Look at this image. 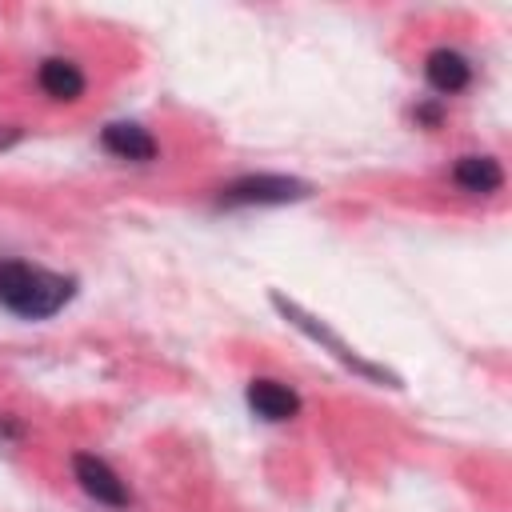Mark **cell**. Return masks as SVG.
<instances>
[{
  "instance_id": "6da1fadb",
  "label": "cell",
  "mask_w": 512,
  "mask_h": 512,
  "mask_svg": "<svg viewBox=\"0 0 512 512\" xmlns=\"http://www.w3.org/2000/svg\"><path fill=\"white\" fill-rule=\"evenodd\" d=\"M76 296V280L28 260H0V308L20 320H52Z\"/></svg>"
},
{
  "instance_id": "7a4b0ae2",
  "label": "cell",
  "mask_w": 512,
  "mask_h": 512,
  "mask_svg": "<svg viewBox=\"0 0 512 512\" xmlns=\"http://www.w3.org/2000/svg\"><path fill=\"white\" fill-rule=\"evenodd\" d=\"M272 308L300 332V336H308V340H316L332 360H340L348 372H356L360 380H368V384H380V388H400V376L392 372V368H384V364H376V360H368L364 352H356L348 340H340L320 316H312L308 308H300L296 300H288L284 292H272Z\"/></svg>"
},
{
  "instance_id": "3957f363",
  "label": "cell",
  "mask_w": 512,
  "mask_h": 512,
  "mask_svg": "<svg viewBox=\"0 0 512 512\" xmlns=\"http://www.w3.org/2000/svg\"><path fill=\"white\" fill-rule=\"evenodd\" d=\"M312 184L300 176H284V172H248L236 176L220 188L216 204L220 208H280V204H296L308 200Z\"/></svg>"
},
{
  "instance_id": "277c9868",
  "label": "cell",
  "mask_w": 512,
  "mask_h": 512,
  "mask_svg": "<svg viewBox=\"0 0 512 512\" xmlns=\"http://www.w3.org/2000/svg\"><path fill=\"white\" fill-rule=\"evenodd\" d=\"M72 476H76V484L96 500V504H104V508H128V488H124V480L100 460V456H92V452H76L72 456Z\"/></svg>"
},
{
  "instance_id": "5b68a950",
  "label": "cell",
  "mask_w": 512,
  "mask_h": 512,
  "mask_svg": "<svg viewBox=\"0 0 512 512\" xmlns=\"http://www.w3.org/2000/svg\"><path fill=\"white\" fill-rule=\"evenodd\" d=\"M424 80L432 84V92L456 96V92H464L472 84V64L456 48H432L428 60H424Z\"/></svg>"
},
{
  "instance_id": "8992f818",
  "label": "cell",
  "mask_w": 512,
  "mask_h": 512,
  "mask_svg": "<svg viewBox=\"0 0 512 512\" xmlns=\"http://www.w3.org/2000/svg\"><path fill=\"white\" fill-rule=\"evenodd\" d=\"M244 400H248V408H252L260 420H268V424L292 420V416L300 412V396H296L288 384H280V380H252V384L244 388Z\"/></svg>"
},
{
  "instance_id": "52a82bcc",
  "label": "cell",
  "mask_w": 512,
  "mask_h": 512,
  "mask_svg": "<svg viewBox=\"0 0 512 512\" xmlns=\"http://www.w3.org/2000/svg\"><path fill=\"white\" fill-rule=\"evenodd\" d=\"M100 144H104V152H112L116 160H136V164L156 160V152H160V144L152 140V132H148V128H140V124H128V120L104 124Z\"/></svg>"
},
{
  "instance_id": "ba28073f",
  "label": "cell",
  "mask_w": 512,
  "mask_h": 512,
  "mask_svg": "<svg viewBox=\"0 0 512 512\" xmlns=\"http://www.w3.org/2000/svg\"><path fill=\"white\" fill-rule=\"evenodd\" d=\"M36 84L48 100H80L84 96V72L72 60H60V56H48L36 68Z\"/></svg>"
},
{
  "instance_id": "9c48e42d",
  "label": "cell",
  "mask_w": 512,
  "mask_h": 512,
  "mask_svg": "<svg viewBox=\"0 0 512 512\" xmlns=\"http://www.w3.org/2000/svg\"><path fill=\"white\" fill-rule=\"evenodd\" d=\"M452 180H456L460 192L488 196V192H500L504 168H500L492 156H460V160L452 164Z\"/></svg>"
},
{
  "instance_id": "30bf717a",
  "label": "cell",
  "mask_w": 512,
  "mask_h": 512,
  "mask_svg": "<svg viewBox=\"0 0 512 512\" xmlns=\"http://www.w3.org/2000/svg\"><path fill=\"white\" fill-rule=\"evenodd\" d=\"M412 116H416L420 124H428V128H436V124H440V108H436V104H416V108H412Z\"/></svg>"
},
{
  "instance_id": "8fae6325",
  "label": "cell",
  "mask_w": 512,
  "mask_h": 512,
  "mask_svg": "<svg viewBox=\"0 0 512 512\" xmlns=\"http://www.w3.org/2000/svg\"><path fill=\"white\" fill-rule=\"evenodd\" d=\"M16 140H20V128H12V124H0V152H4V148H12Z\"/></svg>"
}]
</instances>
